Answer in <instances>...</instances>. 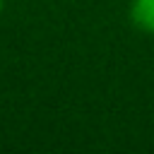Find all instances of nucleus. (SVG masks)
I'll list each match as a JSON object with an SVG mask.
<instances>
[{"instance_id":"f257e3e1","label":"nucleus","mask_w":154,"mask_h":154,"mask_svg":"<svg viewBox=\"0 0 154 154\" xmlns=\"http://www.w3.org/2000/svg\"><path fill=\"white\" fill-rule=\"evenodd\" d=\"M130 19L140 31L154 34V0H132L130 2Z\"/></svg>"},{"instance_id":"f03ea898","label":"nucleus","mask_w":154,"mask_h":154,"mask_svg":"<svg viewBox=\"0 0 154 154\" xmlns=\"http://www.w3.org/2000/svg\"><path fill=\"white\" fill-rule=\"evenodd\" d=\"M2 7H5V0H0V12H2Z\"/></svg>"}]
</instances>
